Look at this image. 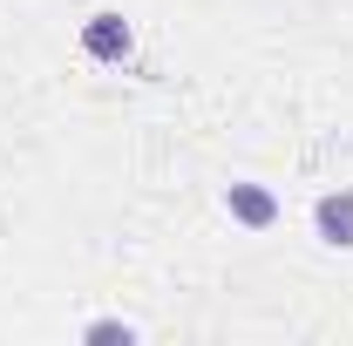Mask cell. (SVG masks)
Wrapping results in <instances>:
<instances>
[{
	"label": "cell",
	"mask_w": 353,
	"mask_h": 346,
	"mask_svg": "<svg viewBox=\"0 0 353 346\" xmlns=\"http://www.w3.org/2000/svg\"><path fill=\"white\" fill-rule=\"evenodd\" d=\"M136 48V28L116 14V7H102V14H88L82 21V54L88 61H102V68H123Z\"/></svg>",
	"instance_id": "cell-1"
},
{
	"label": "cell",
	"mask_w": 353,
	"mask_h": 346,
	"mask_svg": "<svg viewBox=\"0 0 353 346\" xmlns=\"http://www.w3.org/2000/svg\"><path fill=\"white\" fill-rule=\"evenodd\" d=\"M312 238L326 252H353V183H333L312 197Z\"/></svg>",
	"instance_id": "cell-3"
},
{
	"label": "cell",
	"mask_w": 353,
	"mask_h": 346,
	"mask_svg": "<svg viewBox=\"0 0 353 346\" xmlns=\"http://www.w3.org/2000/svg\"><path fill=\"white\" fill-rule=\"evenodd\" d=\"M224 217H231L238 231H272V224H279V190L238 176V183H224Z\"/></svg>",
	"instance_id": "cell-2"
},
{
	"label": "cell",
	"mask_w": 353,
	"mask_h": 346,
	"mask_svg": "<svg viewBox=\"0 0 353 346\" xmlns=\"http://www.w3.org/2000/svg\"><path fill=\"white\" fill-rule=\"evenodd\" d=\"M82 340H88V346H109V340H123V346H130V340H136V326H130V319H88V326H82Z\"/></svg>",
	"instance_id": "cell-4"
}]
</instances>
